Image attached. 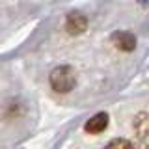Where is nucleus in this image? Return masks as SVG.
Masks as SVG:
<instances>
[{"label":"nucleus","instance_id":"1","mask_svg":"<svg viewBox=\"0 0 149 149\" xmlns=\"http://www.w3.org/2000/svg\"><path fill=\"white\" fill-rule=\"evenodd\" d=\"M49 82L52 86L54 91L58 93H67L71 91L74 86H77V74H74V69L69 67V65H58L50 71Z\"/></svg>","mask_w":149,"mask_h":149},{"label":"nucleus","instance_id":"2","mask_svg":"<svg viewBox=\"0 0 149 149\" xmlns=\"http://www.w3.org/2000/svg\"><path fill=\"white\" fill-rule=\"evenodd\" d=\"M88 28V19L84 13L80 11H71L67 17H65V30L71 36H78L82 32H86Z\"/></svg>","mask_w":149,"mask_h":149},{"label":"nucleus","instance_id":"3","mask_svg":"<svg viewBox=\"0 0 149 149\" xmlns=\"http://www.w3.org/2000/svg\"><path fill=\"white\" fill-rule=\"evenodd\" d=\"M112 43L119 50L130 52V50L136 49V36L130 34V32H114L112 34Z\"/></svg>","mask_w":149,"mask_h":149},{"label":"nucleus","instance_id":"4","mask_svg":"<svg viewBox=\"0 0 149 149\" xmlns=\"http://www.w3.org/2000/svg\"><path fill=\"white\" fill-rule=\"evenodd\" d=\"M106 127H108V114H106V112H99V114H95L93 118H90L86 121L84 130L90 132V134H99Z\"/></svg>","mask_w":149,"mask_h":149},{"label":"nucleus","instance_id":"5","mask_svg":"<svg viewBox=\"0 0 149 149\" xmlns=\"http://www.w3.org/2000/svg\"><path fill=\"white\" fill-rule=\"evenodd\" d=\"M132 129H134V132H136V136L140 140L146 138L149 134V114L140 112L136 118H134V121H132Z\"/></svg>","mask_w":149,"mask_h":149},{"label":"nucleus","instance_id":"6","mask_svg":"<svg viewBox=\"0 0 149 149\" xmlns=\"http://www.w3.org/2000/svg\"><path fill=\"white\" fill-rule=\"evenodd\" d=\"M104 149H134V146L125 138H116V140H112V142L106 143Z\"/></svg>","mask_w":149,"mask_h":149}]
</instances>
